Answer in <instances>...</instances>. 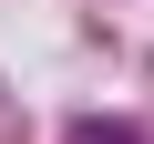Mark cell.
Instances as JSON below:
<instances>
[{
    "label": "cell",
    "mask_w": 154,
    "mask_h": 144,
    "mask_svg": "<svg viewBox=\"0 0 154 144\" xmlns=\"http://www.w3.org/2000/svg\"><path fill=\"white\" fill-rule=\"evenodd\" d=\"M72 144H144V134H123V124H72Z\"/></svg>",
    "instance_id": "cell-1"
}]
</instances>
